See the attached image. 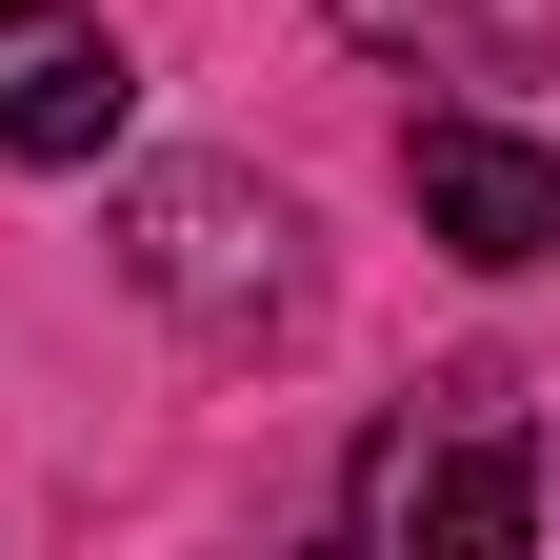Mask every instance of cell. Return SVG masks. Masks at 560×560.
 Returning a JSON list of instances; mask_svg holds the SVG:
<instances>
[{"label": "cell", "instance_id": "1", "mask_svg": "<svg viewBox=\"0 0 560 560\" xmlns=\"http://www.w3.org/2000/svg\"><path fill=\"white\" fill-rule=\"evenodd\" d=\"M120 280L161 320H200V340H260L280 301H301V221H280L241 161H161V180L120 200Z\"/></svg>", "mask_w": 560, "mask_h": 560}, {"label": "cell", "instance_id": "2", "mask_svg": "<svg viewBox=\"0 0 560 560\" xmlns=\"http://www.w3.org/2000/svg\"><path fill=\"white\" fill-rule=\"evenodd\" d=\"M340 540H361V560H420V540L521 560L540 540V441H521V420H381V441L340 460Z\"/></svg>", "mask_w": 560, "mask_h": 560}, {"label": "cell", "instance_id": "3", "mask_svg": "<svg viewBox=\"0 0 560 560\" xmlns=\"http://www.w3.org/2000/svg\"><path fill=\"white\" fill-rule=\"evenodd\" d=\"M140 120V60L101 0H0V161H101Z\"/></svg>", "mask_w": 560, "mask_h": 560}, {"label": "cell", "instance_id": "4", "mask_svg": "<svg viewBox=\"0 0 560 560\" xmlns=\"http://www.w3.org/2000/svg\"><path fill=\"white\" fill-rule=\"evenodd\" d=\"M400 200H420V241H460L480 280L560 260V161H540L521 120H420L400 140Z\"/></svg>", "mask_w": 560, "mask_h": 560}, {"label": "cell", "instance_id": "5", "mask_svg": "<svg viewBox=\"0 0 560 560\" xmlns=\"http://www.w3.org/2000/svg\"><path fill=\"white\" fill-rule=\"evenodd\" d=\"M361 60H420V81H540L560 60V0H320Z\"/></svg>", "mask_w": 560, "mask_h": 560}]
</instances>
